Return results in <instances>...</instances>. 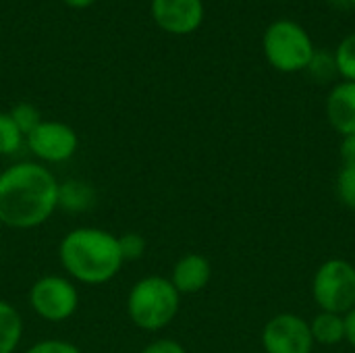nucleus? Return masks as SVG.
Masks as SVG:
<instances>
[{"mask_svg":"<svg viewBox=\"0 0 355 353\" xmlns=\"http://www.w3.org/2000/svg\"><path fill=\"white\" fill-rule=\"evenodd\" d=\"M154 23L171 35H189L204 23V0H152Z\"/></svg>","mask_w":355,"mask_h":353,"instance_id":"nucleus-9","label":"nucleus"},{"mask_svg":"<svg viewBox=\"0 0 355 353\" xmlns=\"http://www.w3.org/2000/svg\"><path fill=\"white\" fill-rule=\"evenodd\" d=\"M312 298L322 312L345 316L355 308V266L345 258L322 262L312 279Z\"/></svg>","mask_w":355,"mask_h":353,"instance_id":"nucleus-5","label":"nucleus"},{"mask_svg":"<svg viewBox=\"0 0 355 353\" xmlns=\"http://www.w3.org/2000/svg\"><path fill=\"white\" fill-rule=\"evenodd\" d=\"M341 162L343 164H355V133L341 137Z\"/></svg>","mask_w":355,"mask_h":353,"instance_id":"nucleus-23","label":"nucleus"},{"mask_svg":"<svg viewBox=\"0 0 355 353\" xmlns=\"http://www.w3.org/2000/svg\"><path fill=\"white\" fill-rule=\"evenodd\" d=\"M23 337V318L12 304L0 300V353H15Z\"/></svg>","mask_w":355,"mask_h":353,"instance_id":"nucleus-13","label":"nucleus"},{"mask_svg":"<svg viewBox=\"0 0 355 353\" xmlns=\"http://www.w3.org/2000/svg\"><path fill=\"white\" fill-rule=\"evenodd\" d=\"M262 50L268 64L281 73H302L308 69L316 48L312 35L297 21H272L262 35Z\"/></svg>","mask_w":355,"mask_h":353,"instance_id":"nucleus-4","label":"nucleus"},{"mask_svg":"<svg viewBox=\"0 0 355 353\" xmlns=\"http://www.w3.org/2000/svg\"><path fill=\"white\" fill-rule=\"evenodd\" d=\"M181 308V293L171 279L150 275L139 279L127 295L129 320L148 333H158L173 325Z\"/></svg>","mask_w":355,"mask_h":353,"instance_id":"nucleus-3","label":"nucleus"},{"mask_svg":"<svg viewBox=\"0 0 355 353\" xmlns=\"http://www.w3.org/2000/svg\"><path fill=\"white\" fill-rule=\"evenodd\" d=\"M119 248H121L123 262H131V260H139L146 254L148 241L139 233H125L119 237Z\"/></svg>","mask_w":355,"mask_h":353,"instance_id":"nucleus-20","label":"nucleus"},{"mask_svg":"<svg viewBox=\"0 0 355 353\" xmlns=\"http://www.w3.org/2000/svg\"><path fill=\"white\" fill-rule=\"evenodd\" d=\"M306 71L318 83H329V81H333L339 75L337 62H335V54L333 52H318V50L314 52V56H312V60H310Z\"/></svg>","mask_w":355,"mask_h":353,"instance_id":"nucleus-17","label":"nucleus"},{"mask_svg":"<svg viewBox=\"0 0 355 353\" xmlns=\"http://www.w3.org/2000/svg\"><path fill=\"white\" fill-rule=\"evenodd\" d=\"M310 331L316 345L333 347L345 341V316L333 312H318L310 320Z\"/></svg>","mask_w":355,"mask_h":353,"instance_id":"nucleus-12","label":"nucleus"},{"mask_svg":"<svg viewBox=\"0 0 355 353\" xmlns=\"http://www.w3.org/2000/svg\"><path fill=\"white\" fill-rule=\"evenodd\" d=\"M8 114L12 117V121L17 123V127L21 129V133L27 137L44 119H42V114H40V110L33 106V104H29V102H19V104H15L10 110H8Z\"/></svg>","mask_w":355,"mask_h":353,"instance_id":"nucleus-18","label":"nucleus"},{"mask_svg":"<svg viewBox=\"0 0 355 353\" xmlns=\"http://www.w3.org/2000/svg\"><path fill=\"white\" fill-rule=\"evenodd\" d=\"M139 353H187V352H185V347H183L179 341L162 337V339H156V341L148 343V345H146V347H144Z\"/></svg>","mask_w":355,"mask_h":353,"instance_id":"nucleus-22","label":"nucleus"},{"mask_svg":"<svg viewBox=\"0 0 355 353\" xmlns=\"http://www.w3.org/2000/svg\"><path fill=\"white\" fill-rule=\"evenodd\" d=\"M94 202V189L83 181H67L60 183L58 189V208H67L71 212L87 210Z\"/></svg>","mask_w":355,"mask_h":353,"instance_id":"nucleus-14","label":"nucleus"},{"mask_svg":"<svg viewBox=\"0 0 355 353\" xmlns=\"http://www.w3.org/2000/svg\"><path fill=\"white\" fill-rule=\"evenodd\" d=\"M25 353H83L75 343L62 339H44L33 343Z\"/></svg>","mask_w":355,"mask_h":353,"instance_id":"nucleus-21","label":"nucleus"},{"mask_svg":"<svg viewBox=\"0 0 355 353\" xmlns=\"http://www.w3.org/2000/svg\"><path fill=\"white\" fill-rule=\"evenodd\" d=\"M25 146V135L8 112H0V156H12Z\"/></svg>","mask_w":355,"mask_h":353,"instance_id":"nucleus-15","label":"nucleus"},{"mask_svg":"<svg viewBox=\"0 0 355 353\" xmlns=\"http://www.w3.org/2000/svg\"><path fill=\"white\" fill-rule=\"evenodd\" d=\"M345 341L355 350V308L345 314Z\"/></svg>","mask_w":355,"mask_h":353,"instance_id":"nucleus-24","label":"nucleus"},{"mask_svg":"<svg viewBox=\"0 0 355 353\" xmlns=\"http://www.w3.org/2000/svg\"><path fill=\"white\" fill-rule=\"evenodd\" d=\"M337 198L345 208L355 210V164H341L337 175Z\"/></svg>","mask_w":355,"mask_h":353,"instance_id":"nucleus-19","label":"nucleus"},{"mask_svg":"<svg viewBox=\"0 0 355 353\" xmlns=\"http://www.w3.org/2000/svg\"><path fill=\"white\" fill-rule=\"evenodd\" d=\"M25 146L37 160L58 164L75 156L79 148V137L77 131L62 121H42L25 137Z\"/></svg>","mask_w":355,"mask_h":353,"instance_id":"nucleus-8","label":"nucleus"},{"mask_svg":"<svg viewBox=\"0 0 355 353\" xmlns=\"http://www.w3.org/2000/svg\"><path fill=\"white\" fill-rule=\"evenodd\" d=\"M260 339L266 353H312L316 345L310 320L293 312L275 314L264 325Z\"/></svg>","mask_w":355,"mask_h":353,"instance_id":"nucleus-7","label":"nucleus"},{"mask_svg":"<svg viewBox=\"0 0 355 353\" xmlns=\"http://www.w3.org/2000/svg\"><path fill=\"white\" fill-rule=\"evenodd\" d=\"M168 279L181 295H193L208 287L212 279V264L202 254H185L175 262Z\"/></svg>","mask_w":355,"mask_h":353,"instance_id":"nucleus-10","label":"nucleus"},{"mask_svg":"<svg viewBox=\"0 0 355 353\" xmlns=\"http://www.w3.org/2000/svg\"><path fill=\"white\" fill-rule=\"evenodd\" d=\"M60 183L42 162H17L0 171V225L27 231L42 227L58 208Z\"/></svg>","mask_w":355,"mask_h":353,"instance_id":"nucleus-1","label":"nucleus"},{"mask_svg":"<svg viewBox=\"0 0 355 353\" xmlns=\"http://www.w3.org/2000/svg\"><path fill=\"white\" fill-rule=\"evenodd\" d=\"M333 54H335V62H337L341 81H354L355 83V33L345 35Z\"/></svg>","mask_w":355,"mask_h":353,"instance_id":"nucleus-16","label":"nucleus"},{"mask_svg":"<svg viewBox=\"0 0 355 353\" xmlns=\"http://www.w3.org/2000/svg\"><path fill=\"white\" fill-rule=\"evenodd\" d=\"M0 227H2V225H0Z\"/></svg>","mask_w":355,"mask_h":353,"instance_id":"nucleus-27","label":"nucleus"},{"mask_svg":"<svg viewBox=\"0 0 355 353\" xmlns=\"http://www.w3.org/2000/svg\"><path fill=\"white\" fill-rule=\"evenodd\" d=\"M58 260L67 277L81 285H104L123 268L119 237L98 227H77L58 243Z\"/></svg>","mask_w":355,"mask_h":353,"instance_id":"nucleus-2","label":"nucleus"},{"mask_svg":"<svg viewBox=\"0 0 355 353\" xmlns=\"http://www.w3.org/2000/svg\"><path fill=\"white\" fill-rule=\"evenodd\" d=\"M347 2H349V4H352V6L355 8V0H347Z\"/></svg>","mask_w":355,"mask_h":353,"instance_id":"nucleus-26","label":"nucleus"},{"mask_svg":"<svg viewBox=\"0 0 355 353\" xmlns=\"http://www.w3.org/2000/svg\"><path fill=\"white\" fill-rule=\"evenodd\" d=\"M327 119L331 127L341 135L355 133V83L354 81H339L327 96Z\"/></svg>","mask_w":355,"mask_h":353,"instance_id":"nucleus-11","label":"nucleus"},{"mask_svg":"<svg viewBox=\"0 0 355 353\" xmlns=\"http://www.w3.org/2000/svg\"><path fill=\"white\" fill-rule=\"evenodd\" d=\"M29 306L46 322H67L79 308V291L69 277L46 275L31 285Z\"/></svg>","mask_w":355,"mask_h":353,"instance_id":"nucleus-6","label":"nucleus"},{"mask_svg":"<svg viewBox=\"0 0 355 353\" xmlns=\"http://www.w3.org/2000/svg\"><path fill=\"white\" fill-rule=\"evenodd\" d=\"M67 6L71 8H77V10H83V8H89L96 0H62Z\"/></svg>","mask_w":355,"mask_h":353,"instance_id":"nucleus-25","label":"nucleus"}]
</instances>
